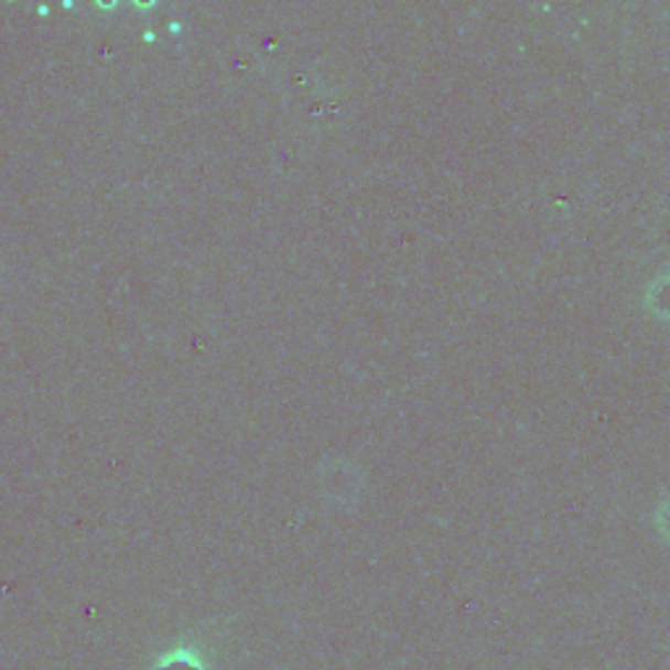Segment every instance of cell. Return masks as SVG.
<instances>
[{
	"label": "cell",
	"instance_id": "obj_1",
	"mask_svg": "<svg viewBox=\"0 0 670 670\" xmlns=\"http://www.w3.org/2000/svg\"><path fill=\"white\" fill-rule=\"evenodd\" d=\"M158 670H202V666L197 660L192 658V655H173V658H165L163 662H160Z\"/></svg>",
	"mask_w": 670,
	"mask_h": 670
}]
</instances>
